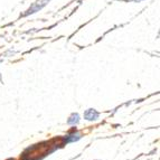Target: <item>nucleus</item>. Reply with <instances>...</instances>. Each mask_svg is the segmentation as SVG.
Here are the masks:
<instances>
[{"label": "nucleus", "instance_id": "obj_1", "mask_svg": "<svg viewBox=\"0 0 160 160\" xmlns=\"http://www.w3.org/2000/svg\"><path fill=\"white\" fill-rule=\"evenodd\" d=\"M56 148H57V143L54 144V141L36 144V146L29 148V149L25 152L22 160H40L43 157H45L47 153L52 152L54 149H56Z\"/></svg>", "mask_w": 160, "mask_h": 160}, {"label": "nucleus", "instance_id": "obj_2", "mask_svg": "<svg viewBox=\"0 0 160 160\" xmlns=\"http://www.w3.org/2000/svg\"><path fill=\"white\" fill-rule=\"evenodd\" d=\"M49 1H51V0H37V1L27 10V12L25 13V15H29V13H34V12H36V11L40 10V9L43 8L45 5H47V2H49Z\"/></svg>", "mask_w": 160, "mask_h": 160}, {"label": "nucleus", "instance_id": "obj_3", "mask_svg": "<svg viewBox=\"0 0 160 160\" xmlns=\"http://www.w3.org/2000/svg\"><path fill=\"white\" fill-rule=\"evenodd\" d=\"M100 113L98 111H95L94 109H88L84 112V118L88 121H95L99 119Z\"/></svg>", "mask_w": 160, "mask_h": 160}, {"label": "nucleus", "instance_id": "obj_4", "mask_svg": "<svg viewBox=\"0 0 160 160\" xmlns=\"http://www.w3.org/2000/svg\"><path fill=\"white\" fill-rule=\"evenodd\" d=\"M78 122H80V115H78V113H73V114L69 117L68 120H67V123H68L69 126H75V124H78Z\"/></svg>", "mask_w": 160, "mask_h": 160}, {"label": "nucleus", "instance_id": "obj_5", "mask_svg": "<svg viewBox=\"0 0 160 160\" xmlns=\"http://www.w3.org/2000/svg\"><path fill=\"white\" fill-rule=\"evenodd\" d=\"M81 138V134L78 133V132H72V133H69L68 136L66 137V138L64 139V141L66 142H71V141H76V140H78V139Z\"/></svg>", "mask_w": 160, "mask_h": 160}, {"label": "nucleus", "instance_id": "obj_6", "mask_svg": "<svg viewBox=\"0 0 160 160\" xmlns=\"http://www.w3.org/2000/svg\"><path fill=\"white\" fill-rule=\"evenodd\" d=\"M134 1H141V0H134Z\"/></svg>", "mask_w": 160, "mask_h": 160}]
</instances>
